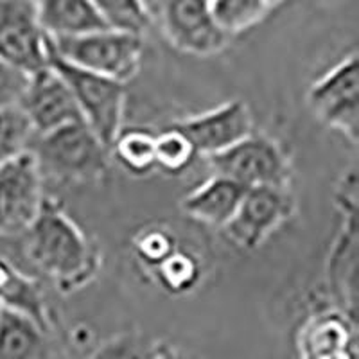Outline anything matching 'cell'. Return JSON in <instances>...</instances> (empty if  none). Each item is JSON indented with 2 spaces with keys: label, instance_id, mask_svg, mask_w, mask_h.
<instances>
[{
  "label": "cell",
  "instance_id": "obj_18",
  "mask_svg": "<svg viewBox=\"0 0 359 359\" xmlns=\"http://www.w3.org/2000/svg\"><path fill=\"white\" fill-rule=\"evenodd\" d=\"M155 139L156 133L146 128H123L111 142L110 156L130 175L144 176L156 169Z\"/></svg>",
  "mask_w": 359,
  "mask_h": 359
},
{
  "label": "cell",
  "instance_id": "obj_21",
  "mask_svg": "<svg viewBox=\"0 0 359 359\" xmlns=\"http://www.w3.org/2000/svg\"><path fill=\"white\" fill-rule=\"evenodd\" d=\"M33 137V128L20 108H0V165L29 151Z\"/></svg>",
  "mask_w": 359,
  "mask_h": 359
},
{
  "label": "cell",
  "instance_id": "obj_20",
  "mask_svg": "<svg viewBox=\"0 0 359 359\" xmlns=\"http://www.w3.org/2000/svg\"><path fill=\"white\" fill-rule=\"evenodd\" d=\"M196 151L184 133L176 128L169 126L168 130L156 133L155 139V162L156 169L168 175H180L187 171L196 158Z\"/></svg>",
  "mask_w": 359,
  "mask_h": 359
},
{
  "label": "cell",
  "instance_id": "obj_27",
  "mask_svg": "<svg viewBox=\"0 0 359 359\" xmlns=\"http://www.w3.org/2000/svg\"><path fill=\"white\" fill-rule=\"evenodd\" d=\"M172 0H140L144 11H146L147 18H149V24L156 25L158 18L162 17L163 9L171 4Z\"/></svg>",
  "mask_w": 359,
  "mask_h": 359
},
{
  "label": "cell",
  "instance_id": "obj_1",
  "mask_svg": "<svg viewBox=\"0 0 359 359\" xmlns=\"http://www.w3.org/2000/svg\"><path fill=\"white\" fill-rule=\"evenodd\" d=\"M24 237V257L62 290L83 286L94 277L97 257L79 226L56 205L43 201Z\"/></svg>",
  "mask_w": 359,
  "mask_h": 359
},
{
  "label": "cell",
  "instance_id": "obj_5",
  "mask_svg": "<svg viewBox=\"0 0 359 359\" xmlns=\"http://www.w3.org/2000/svg\"><path fill=\"white\" fill-rule=\"evenodd\" d=\"M207 160L212 175L232 180L243 189L290 187V160L282 147L266 135L250 133Z\"/></svg>",
  "mask_w": 359,
  "mask_h": 359
},
{
  "label": "cell",
  "instance_id": "obj_28",
  "mask_svg": "<svg viewBox=\"0 0 359 359\" xmlns=\"http://www.w3.org/2000/svg\"><path fill=\"white\" fill-rule=\"evenodd\" d=\"M155 359H178V355L175 352H171L169 348H165V345H162V348L158 351V354L155 355Z\"/></svg>",
  "mask_w": 359,
  "mask_h": 359
},
{
  "label": "cell",
  "instance_id": "obj_11",
  "mask_svg": "<svg viewBox=\"0 0 359 359\" xmlns=\"http://www.w3.org/2000/svg\"><path fill=\"white\" fill-rule=\"evenodd\" d=\"M18 108L27 117L34 135H47L69 124L83 123L69 85L50 67L29 76Z\"/></svg>",
  "mask_w": 359,
  "mask_h": 359
},
{
  "label": "cell",
  "instance_id": "obj_24",
  "mask_svg": "<svg viewBox=\"0 0 359 359\" xmlns=\"http://www.w3.org/2000/svg\"><path fill=\"white\" fill-rule=\"evenodd\" d=\"M156 275L162 280L163 287L182 293L194 286V280L198 277V266L187 253L172 252L168 259H163L156 266Z\"/></svg>",
  "mask_w": 359,
  "mask_h": 359
},
{
  "label": "cell",
  "instance_id": "obj_15",
  "mask_svg": "<svg viewBox=\"0 0 359 359\" xmlns=\"http://www.w3.org/2000/svg\"><path fill=\"white\" fill-rule=\"evenodd\" d=\"M0 307L25 314L33 318L41 329L50 332L49 311L45 306L40 282L2 250H0Z\"/></svg>",
  "mask_w": 359,
  "mask_h": 359
},
{
  "label": "cell",
  "instance_id": "obj_8",
  "mask_svg": "<svg viewBox=\"0 0 359 359\" xmlns=\"http://www.w3.org/2000/svg\"><path fill=\"white\" fill-rule=\"evenodd\" d=\"M0 60L27 76L49 67V43L34 0H0Z\"/></svg>",
  "mask_w": 359,
  "mask_h": 359
},
{
  "label": "cell",
  "instance_id": "obj_23",
  "mask_svg": "<svg viewBox=\"0 0 359 359\" xmlns=\"http://www.w3.org/2000/svg\"><path fill=\"white\" fill-rule=\"evenodd\" d=\"M92 2L111 29L142 34L151 25L140 0H92Z\"/></svg>",
  "mask_w": 359,
  "mask_h": 359
},
{
  "label": "cell",
  "instance_id": "obj_25",
  "mask_svg": "<svg viewBox=\"0 0 359 359\" xmlns=\"http://www.w3.org/2000/svg\"><path fill=\"white\" fill-rule=\"evenodd\" d=\"M29 76L0 60V108L18 107Z\"/></svg>",
  "mask_w": 359,
  "mask_h": 359
},
{
  "label": "cell",
  "instance_id": "obj_3",
  "mask_svg": "<svg viewBox=\"0 0 359 359\" xmlns=\"http://www.w3.org/2000/svg\"><path fill=\"white\" fill-rule=\"evenodd\" d=\"M29 151L36 156L41 176L62 182H88L104 175L110 149L85 123H74L47 135H34Z\"/></svg>",
  "mask_w": 359,
  "mask_h": 359
},
{
  "label": "cell",
  "instance_id": "obj_9",
  "mask_svg": "<svg viewBox=\"0 0 359 359\" xmlns=\"http://www.w3.org/2000/svg\"><path fill=\"white\" fill-rule=\"evenodd\" d=\"M156 27L176 50L191 56H214L230 41L214 22L208 0H172Z\"/></svg>",
  "mask_w": 359,
  "mask_h": 359
},
{
  "label": "cell",
  "instance_id": "obj_19",
  "mask_svg": "<svg viewBox=\"0 0 359 359\" xmlns=\"http://www.w3.org/2000/svg\"><path fill=\"white\" fill-rule=\"evenodd\" d=\"M208 9L217 27L229 38L255 27L271 11L264 0H208Z\"/></svg>",
  "mask_w": 359,
  "mask_h": 359
},
{
  "label": "cell",
  "instance_id": "obj_12",
  "mask_svg": "<svg viewBox=\"0 0 359 359\" xmlns=\"http://www.w3.org/2000/svg\"><path fill=\"white\" fill-rule=\"evenodd\" d=\"M171 126L187 137L196 155L208 158L253 133V118L245 101L232 99L212 110L182 118Z\"/></svg>",
  "mask_w": 359,
  "mask_h": 359
},
{
  "label": "cell",
  "instance_id": "obj_22",
  "mask_svg": "<svg viewBox=\"0 0 359 359\" xmlns=\"http://www.w3.org/2000/svg\"><path fill=\"white\" fill-rule=\"evenodd\" d=\"M162 343L140 332L117 334L99 345L88 359H155Z\"/></svg>",
  "mask_w": 359,
  "mask_h": 359
},
{
  "label": "cell",
  "instance_id": "obj_13",
  "mask_svg": "<svg viewBox=\"0 0 359 359\" xmlns=\"http://www.w3.org/2000/svg\"><path fill=\"white\" fill-rule=\"evenodd\" d=\"M298 359H358L352 320L341 311H323L304 323L297 338Z\"/></svg>",
  "mask_w": 359,
  "mask_h": 359
},
{
  "label": "cell",
  "instance_id": "obj_2",
  "mask_svg": "<svg viewBox=\"0 0 359 359\" xmlns=\"http://www.w3.org/2000/svg\"><path fill=\"white\" fill-rule=\"evenodd\" d=\"M49 50L69 65L126 85L140 70L144 38L121 29H101L72 38H49Z\"/></svg>",
  "mask_w": 359,
  "mask_h": 359
},
{
  "label": "cell",
  "instance_id": "obj_4",
  "mask_svg": "<svg viewBox=\"0 0 359 359\" xmlns=\"http://www.w3.org/2000/svg\"><path fill=\"white\" fill-rule=\"evenodd\" d=\"M49 67L56 70L69 85L81 111L83 123L110 149L118 131L123 130L126 85L69 65L50 50Z\"/></svg>",
  "mask_w": 359,
  "mask_h": 359
},
{
  "label": "cell",
  "instance_id": "obj_29",
  "mask_svg": "<svg viewBox=\"0 0 359 359\" xmlns=\"http://www.w3.org/2000/svg\"><path fill=\"white\" fill-rule=\"evenodd\" d=\"M264 2L269 6V8L273 9V8H277V6H280L282 2H286V0H264Z\"/></svg>",
  "mask_w": 359,
  "mask_h": 359
},
{
  "label": "cell",
  "instance_id": "obj_10",
  "mask_svg": "<svg viewBox=\"0 0 359 359\" xmlns=\"http://www.w3.org/2000/svg\"><path fill=\"white\" fill-rule=\"evenodd\" d=\"M290 187L246 189L237 212L224 226L233 245L252 250L264 243L269 233L293 214L294 201Z\"/></svg>",
  "mask_w": 359,
  "mask_h": 359
},
{
  "label": "cell",
  "instance_id": "obj_6",
  "mask_svg": "<svg viewBox=\"0 0 359 359\" xmlns=\"http://www.w3.org/2000/svg\"><path fill=\"white\" fill-rule=\"evenodd\" d=\"M43 201V176L33 153L25 151L0 165V237L27 232Z\"/></svg>",
  "mask_w": 359,
  "mask_h": 359
},
{
  "label": "cell",
  "instance_id": "obj_7",
  "mask_svg": "<svg viewBox=\"0 0 359 359\" xmlns=\"http://www.w3.org/2000/svg\"><path fill=\"white\" fill-rule=\"evenodd\" d=\"M307 104L325 126L358 142L359 135V63L351 54L332 67L307 92Z\"/></svg>",
  "mask_w": 359,
  "mask_h": 359
},
{
  "label": "cell",
  "instance_id": "obj_17",
  "mask_svg": "<svg viewBox=\"0 0 359 359\" xmlns=\"http://www.w3.org/2000/svg\"><path fill=\"white\" fill-rule=\"evenodd\" d=\"M47 334L33 318L0 307V359H45Z\"/></svg>",
  "mask_w": 359,
  "mask_h": 359
},
{
  "label": "cell",
  "instance_id": "obj_14",
  "mask_svg": "<svg viewBox=\"0 0 359 359\" xmlns=\"http://www.w3.org/2000/svg\"><path fill=\"white\" fill-rule=\"evenodd\" d=\"M245 191L232 180L212 175L182 200V210L198 223L224 229L241 205Z\"/></svg>",
  "mask_w": 359,
  "mask_h": 359
},
{
  "label": "cell",
  "instance_id": "obj_26",
  "mask_svg": "<svg viewBox=\"0 0 359 359\" xmlns=\"http://www.w3.org/2000/svg\"><path fill=\"white\" fill-rule=\"evenodd\" d=\"M172 250V243L165 233L162 232H151L146 233L139 241V253L140 257L146 259L147 262L158 266L163 259H168Z\"/></svg>",
  "mask_w": 359,
  "mask_h": 359
},
{
  "label": "cell",
  "instance_id": "obj_16",
  "mask_svg": "<svg viewBox=\"0 0 359 359\" xmlns=\"http://www.w3.org/2000/svg\"><path fill=\"white\" fill-rule=\"evenodd\" d=\"M38 20L49 38H72L108 29L92 0H34Z\"/></svg>",
  "mask_w": 359,
  "mask_h": 359
}]
</instances>
